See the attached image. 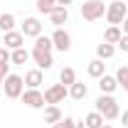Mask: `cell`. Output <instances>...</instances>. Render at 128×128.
<instances>
[{
	"mask_svg": "<svg viewBox=\"0 0 128 128\" xmlns=\"http://www.w3.org/2000/svg\"><path fill=\"white\" fill-rule=\"evenodd\" d=\"M104 121H106V118H104L98 111H91V113H86L84 126H86V128H101V126H104Z\"/></svg>",
	"mask_w": 128,
	"mask_h": 128,
	"instance_id": "obj_19",
	"label": "cell"
},
{
	"mask_svg": "<svg viewBox=\"0 0 128 128\" xmlns=\"http://www.w3.org/2000/svg\"><path fill=\"white\" fill-rule=\"evenodd\" d=\"M69 96V86H64V84H52L44 89V104H62L64 98Z\"/></svg>",
	"mask_w": 128,
	"mask_h": 128,
	"instance_id": "obj_5",
	"label": "cell"
},
{
	"mask_svg": "<svg viewBox=\"0 0 128 128\" xmlns=\"http://www.w3.org/2000/svg\"><path fill=\"white\" fill-rule=\"evenodd\" d=\"M0 74L8 76V74H10V64H0Z\"/></svg>",
	"mask_w": 128,
	"mask_h": 128,
	"instance_id": "obj_29",
	"label": "cell"
},
{
	"mask_svg": "<svg viewBox=\"0 0 128 128\" xmlns=\"http://www.w3.org/2000/svg\"><path fill=\"white\" fill-rule=\"evenodd\" d=\"M10 62H12V64H27V62H30V52H27L25 47L12 49V52H10Z\"/></svg>",
	"mask_w": 128,
	"mask_h": 128,
	"instance_id": "obj_20",
	"label": "cell"
},
{
	"mask_svg": "<svg viewBox=\"0 0 128 128\" xmlns=\"http://www.w3.org/2000/svg\"><path fill=\"white\" fill-rule=\"evenodd\" d=\"M25 86L27 89H40V84H44V74H42V69H30V72H25Z\"/></svg>",
	"mask_w": 128,
	"mask_h": 128,
	"instance_id": "obj_10",
	"label": "cell"
},
{
	"mask_svg": "<svg viewBox=\"0 0 128 128\" xmlns=\"http://www.w3.org/2000/svg\"><path fill=\"white\" fill-rule=\"evenodd\" d=\"M0 64H10V49L0 47Z\"/></svg>",
	"mask_w": 128,
	"mask_h": 128,
	"instance_id": "obj_27",
	"label": "cell"
},
{
	"mask_svg": "<svg viewBox=\"0 0 128 128\" xmlns=\"http://www.w3.org/2000/svg\"><path fill=\"white\" fill-rule=\"evenodd\" d=\"M2 81H5V76H2V74H0V86H2Z\"/></svg>",
	"mask_w": 128,
	"mask_h": 128,
	"instance_id": "obj_34",
	"label": "cell"
},
{
	"mask_svg": "<svg viewBox=\"0 0 128 128\" xmlns=\"http://www.w3.org/2000/svg\"><path fill=\"white\" fill-rule=\"evenodd\" d=\"M52 128H66V126H64V118H62V121H59V123H54V126H52Z\"/></svg>",
	"mask_w": 128,
	"mask_h": 128,
	"instance_id": "obj_33",
	"label": "cell"
},
{
	"mask_svg": "<svg viewBox=\"0 0 128 128\" xmlns=\"http://www.w3.org/2000/svg\"><path fill=\"white\" fill-rule=\"evenodd\" d=\"M22 104L27 106V108H44L47 104H44V94L40 91V89H27V91H22Z\"/></svg>",
	"mask_w": 128,
	"mask_h": 128,
	"instance_id": "obj_6",
	"label": "cell"
},
{
	"mask_svg": "<svg viewBox=\"0 0 128 128\" xmlns=\"http://www.w3.org/2000/svg\"><path fill=\"white\" fill-rule=\"evenodd\" d=\"M118 118H121V121H123V126L128 128V111H123V113H121V116H118Z\"/></svg>",
	"mask_w": 128,
	"mask_h": 128,
	"instance_id": "obj_30",
	"label": "cell"
},
{
	"mask_svg": "<svg viewBox=\"0 0 128 128\" xmlns=\"http://www.w3.org/2000/svg\"><path fill=\"white\" fill-rule=\"evenodd\" d=\"M86 74H89L91 79H101V76L106 74V64H104V59H91L89 66H86Z\"/></svg>",
	"mask_w": 128,
	"mask_h": 128,
	"instance_id": "obj_14",
	"label": "cell"
},
{
	"mask_svg": "<svg viewBox=\"0 0 128 128\" xmlns=\"http://www.w3.org/2000/svg\"><path fill=\"white\" fill-rule=\"evenodd\" d=\"M30 57L34 59L37 69H42V72L52 69V64H54V57H52V52H42V49H32V52H30Z\"/></svg>",
	"mask_w": 128,
	"mask_h": 128,
	"instance_id": "obj_8",
	"label": "cell"
},
{
	"mask_svg": "<svg viewBox=\"0 0 128 128\" xmlns=\"http://www.w3.org/2000/svg\"><path fill=\"white\" fill-rule=\"evenodd\" d=\"M94 106H96L94 111H98L106 121H116V118L121 116V106H118V101H116L111 94H101L94 101Z\"/></svg>",
	"mask_w": 128,
	"mask_h": 128,
	"instance_id": "obj_1",
	"label": "cell"
},
{
	"mask_svg": "<svg viewBox=\"0 0 128 128\" xmlns=\"http://www.w3.org/2000/svg\"><path fill=\"white\" fill-rule=\"evenodd\" d=\"M42 111H44V123H52V126H54V123H59V121L64 118V116H62V108H59V106H54V104H47Z\"/></svg>",
	"mask_w": 128,
	"mask_h": 128,
	"instance_id": "obj_13",
	"label": "cell"
},
{
	"mask_svg": "<svg viewBox=\"0 0 128 128\" xmlns=\"http://www.w3.org/2000/svg\"><path fill=\"white\" fill-rule=\"evenodd\" d=\"M113 76H116V81H118V86H123V91H128V64H121Z\"/></svg>",
	"mask_w": 128,
	"mask_h": 128,
	"instance_id": "obj_23",
	"label": "cell"
},
{
	"mask_svg": "<svg viewBox=\"0 0 128 128\" xmlns=\"http://www.w3.org/2000/svg\"><path fill=\"white\" fill-rule=\"evenodd\" d=\"M72 2H74V0H57V5H64V8H66V5H72Z\"/></svg>",
	"mask_w": 128,
	"mask_h": 128,
	"instance_id": "obj_32",
	"label": "cell"
},
{
	"mask_svg": "<svg viewBox=\"0 0 128 128\" xmlns=\"http://www.w3.org/2000/svg\"><path fill=\"white\" fill-rule=\"evenodd\" d=\"M54 8H57V0H37V10L42 15H49Z\"/></svg>",
	"mask_w": 128,
	"mask_h": 128,
	"instance_id": "obj_25",
	"label": "cell"
},
{
	"mask_svg": "<svg viewBox=\"0 0 128 128\" xmlns=\"http://www.w3.org/2000/svg\"><path fill=\"white\" fill-rule=\"evenodd\" d=\"M0 30H2V34L15 30V15L12 12H2L0 15Z\"/></svg>",
	"mask_w": 128,
	"mask_h": 128,
	"instance_id": "obj_21",
	"label": "cell"
},
{
	"mask_svg": "<svg viewBox=\"0 0 128 128\" xmlns=\"http://www.w3.org/2000/svg\"><path fill=\"white\" fill-rule=\"evenodd\" d=\"M106 15V5H104V0H86L84 5H81V17L86 20V22H94L98 17Z\"/></svg>",
	"mask_w": 128,
	"mask_h": 128,
	"instance_id": "obj_4",
	"label": "cell"
},
{
	"mask_svg": "<svg viewBox=\"0 0 128 128\" xmlns=\"http://www.w3.org/2000/svg\"><path fill=\"white\" fill-rule=\"evenodd\" d=\"M113 54H116V44H108V42L96 44V59H111Z\"/></svg>",
	"mask_w": 128,
	"mask_h": 128,
	"instance_id": "obj_18",
	"label": "cell"
},
{
	"mask_svg": "<svg viewBox=\"0 0 128 128\" xmlns=\"http://www.w3.org/2000/svg\"><path fill=\"white\" fill-rule=\"evenodd\" d=\"M2 89H5V96L8 98H20L22 91H25V79L20 74H8L5 81H2Z\"/></svg>",
	"mask_w": 128,
	"mask_h": 128,
	"instance_id": "obj_3",
	"label": "cell"
},
{
	"mask_svg": "<svg viewBox=\"0 0 128 128\" xmlns=\"http://www.w3.org/2000/svg\"><path fill=\"white\" fill-rule=\"evenodd\" d=\"M128 15V5L123 0H113L106 5V20H108V25H121Z\"/></svg>",
	"mask_w": 128,
	"mask_h": 128,
	"instance_id": "obj_2",
	"label": "cell"
},
{
	"mask_svg": "<svg viewBox=\"0 0 128 128\" xmlns=\"http://www.w3.org/2000/svg\"><path fill=\"white\" fill-rule=\"evenodd\" d=\"M101 128H113V126H108V123H104V126H101Z\"/></svg>",
	"mask_w": 128,
	"mask_h": 128,
	"instance_id": "obj_35",
	"label": "cell"
},
{
	"mask_svg": "<svg viewBox=\"0 0 128 128\" xmlns=\"http://www.w3.org/2000/svg\"><path fill=\"white\" fill-rule=\"evenodd\" d=\"M20 32H22L25 37H40V34H42V22H40L37 17H25Z\"/></svg>",
	"mask_w": 128,
	"mask_h": 128,
	"instance_id": "obj_9",
	"label": "cell"
},
{
	"mask_svg": "<svg viewBox=\"0 0 128 128\" xmlns=\"http://www.w3.org/2000/svg\"><path fill=\"white\" fill-rule=\"evenodd\" d=\"M52 44H54V49H59V52H69L72 49V34L64 30V27H57V30L52 32Z\"/></svg>",
	"mask_w": 128,
	"mask_h": 128,
	"instance_id": "obj_7",
	"label": "cell"
},
{
	"mask_svg": "<svg viewBox=\"0 0 128 128\" xmlns=\"http://www.w3.org/2000/svg\"><path fill=\"white\" fill-rule=\"evenodd\" d=\"M126 5H128V2H126Z\"/></svg>",
	"mask_w": 128,
	"mask_h": 128,
	"instance_id": "obj_36",
	"label": "cell"
},
{
	"mask_svg": "<svg viewBox=\"0 0 128 128\" xmlns=\"http://www.w3.org/2000/svg\"><path fill=\"white\" fill-rule=\"evenodd\" d=\"M123 37V30H121V25H108L106 32H104V42H108V44H118V40Z\"/></svg>",
	"mask_w": 128,
	"mask_h": 128,
	"instance_id": "obj_16",
	"label": "cell"
},
{
	"mask_svg": "<svg viewBox=\"0 0 128 128\" xmlns=\"http://www.w3.org/2000/svg\"><path fill=\"white\" fill-rule=\"evenodd\" d=\"M52 37H44V34H40V37H34V47L32 49H42V52H52Z\"/></svg>",
	"mask_w": 128,
	"mask_h": 128,
	"instance_id": "obj_24",
	"label": "cell"
},
{
	"mask_svg": "<svg viewBox=\"0 0 128 128\" xmlns=\"http://www.w3.org/2000/svg\"><path fill=\"white\" fill-rule=\"evenodd\" d=\"M76 81V72L72 69V66H64L62 72H59V84H64V86H72Z\"/></svg>",
	"mask_w": 128,
	"mask_h": 128,
	"instance_id": "obj_22",
	"label": "cell"
},
{
	"mask_svg": "<svg viewBox=\"0 0 128 128\" xmlns=\"http://www.w3.org/2000/svg\"><path fill=\"white\" fill-rule=\"evenodd\" d=\"M2 40H5V47L10 49V52H12V49H20L22 44H25V34H22V32H17V30L5 32V37H2Z\"/></svg>",
	"mask_w": 128,
	"mask_h": 128,
	"instance_id": "obj_11",
	"label": "cell"
},
{
	"mask_svg": "<svg viewBox=\"0 0 128 128\" xmlns=\"http://www.w3.org/2000/svg\"><path fill=\"white\" fill-rule=\"evenodd\" d=\"M64 126L66 128H84V121H76V118L66 116V118H64Z\"/></svg>",
	"mask_w": 128,
	"mask_h": 128,
	"instance_id": "obj_26",
	"label": "cell"
},
{
	"mask_svg": "<svg viewBox=\"0 0 128 128\" xmlns=\"http://www.w3.org/2000/svg\"><path fill=\"white\" fill-rule=\"evenodd\" d=\"M116 49H121V52H126V54H128V34H123V37L118 40V44H116Z\"/></svg>",
	"mask_w": 128,
	"mask_h": 128,
	"instance_id": "obj_28",
	"label": "cell"
},
{
	"mask_svg": "<svg viewBox=\"0 0 128 128\" xmlns=\"http://www.w3.org/2000/svg\"><path fill=\"white\" fill-rule=\"evenodd\" d=\"M49 20H52V25H54V27H62V25H66V20H69V8L57 5V8L49 12Z\"/></svg>",
	"mask_w": 128,
	"mask_h": 128,
	"instance_id": "obj_12",
	"label": "cell"
},
{
	"mask_svg": "<svg viewBox=\"0 0 128 128\" xmlns=\"http://www.w3.org/2000/svg\"><path fill=\"white\" fill-rule=\"evenodd\" d=\"M98 89H101V94H113L116 89H118V81L113 74H104L101 79H98Z\"/></svg>",
	"mask_w": 128,
	"mask_h": 128,
	"instance_id": "obj_15",
	"label": "cell"
},
{
	"mask_svg": "<svg viewBox=\"0 0 128 128\" xmlns=\"http://www.w3.org/2000/svg\"><path fill=\"white\" fill-rule=\"evenodd\" d=\"M86 94H89V86H86L84 81H74V84L69 86V96H72L74 101H84Z\"/></svg>",
	"mask_w": 128,
	"mask_h": 128,
	"instance_id": "obj_17",
	"label": "cell"
},
{
	"mask_svg": "<svg viewBox=\"0 0 128 128\" xmlns=\"http://www.w3.org/2000/svg\"><path fill=\"white\" fill-rule=\"evenodd\" d=\"M121 30H123V34H128V15H126V20L121 22Z\"/></svg>",
	"mask_w": 128,
	"mask_h": 128,
	"instance_id": "obj_31",
	"label": "cell"
}]
</instances>
